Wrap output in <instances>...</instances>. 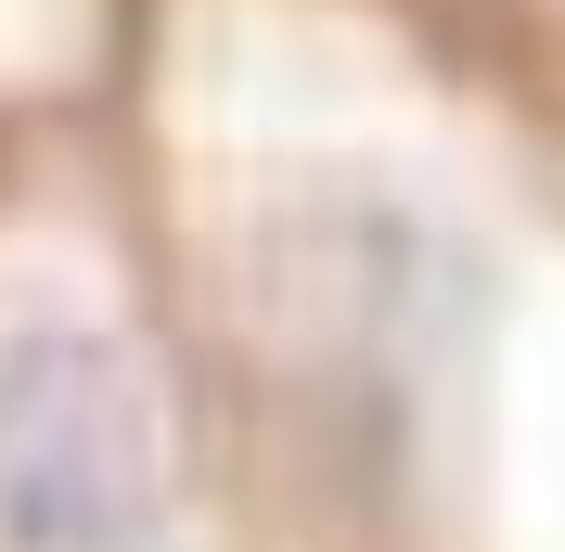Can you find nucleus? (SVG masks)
Instances as JSON below:
<instances>
[{
  "label": "nucleus",
  "instance_id": "f257e3e1",
  "mask_svg": "<svg viewBox=\"0 0 565 552\" xmlns=\"http://www.w3.org/2000/svg\"><path fill=\"white\" fill-rule=\"evenodd\" d=\"M0 552H180L154 412L77 321H26L0 347Z\"/></svg>",
  "mask_w": 565,
  "mask_h": 552
}]
</instances>
